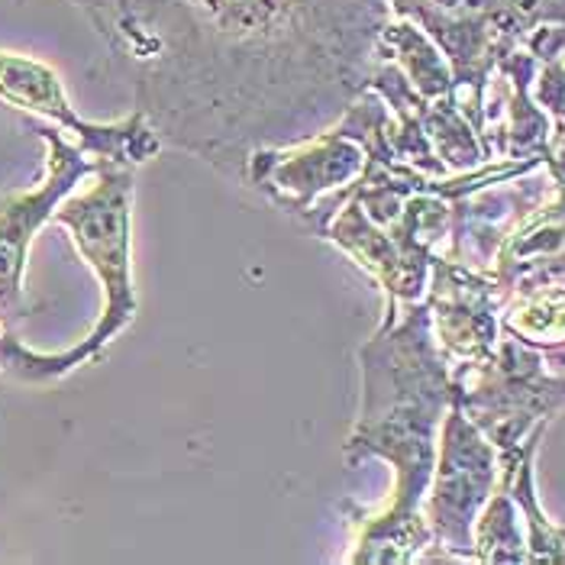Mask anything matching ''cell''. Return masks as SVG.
I'll list each match as a JSON object with an SVG mask.
<instances>
[{"instance_id": "6", "label": "cell", "mask_w": 565, "mask_h": 565, "mask_svg": "<svg viewBox=\"0 0 565 565\" xmlns=\"http://www.w3.org/2000/svg\"><path fill=\"white\" fill-rule=\"evenodd\" d=\"M498 479V449L452 401L439 427L434 479L424 498V518L434 540L424 563H476L472 530Z\"/></svg>"}, {"instance_id": "9", "label": "cell", "mask_w": 565, "mask_h": 565, "mask_svg": "<svg viewBox=\"0 0 565 565\" xmlns=\"http://www.w3.org/2000/svg\"><path fill=\"white\" fill-rule=\"evenodd\" d=\"M40 139L45 142L43 181L20 194H0V327L3 330H17L30 317L26 262L33 239L40 236L45 223H52L58 204L68 194H75V188L85 178L100 169L55 127H43Z\"/></svg>"}, {"instance_id": "16", "label": "cell", "mask_w": 565, "mask_h": 565, "mask_svg": "<svg viewBox=\"0 0 565 565\" xmlns=\"http://www.w3.org/2000/svg\"><path fill=\"white\" fill-rule=\"evenodd\" d=\"M533 100L546 110L553 136L565 132V58H550L540 62L536 75H533Z\"/></svg>"}, {"instance_id": "3", "label": "cell", "mask_w": 565, "mask_h": 565, "mask_svg": "<svg viewBox=\"0 0 565 565\" xmlns=\"http://www.w3.org/2000/svg\"><path fill=\"white\" fill-rule=\"evenodd\" d=\"M430 33L456 75V104L481 136V100L494 68L543 26H565V0H388Z\"/></svg>"}, {"instance_id": "8", "label": "cell", "mask_w": 565, "mask_h": 565, "mask_svg": "<svg viewBox=\"0 0 565 565\" xmlns=\"http://www.w3.org/2000/svg\"><path fill=\"white\" fill-rule=\"evenodd\" d=\"M0 104L45 120L65 139H72L97 166L139 169L152 162L166 146L162 136L139 110L114 124H94L78 117L52 65L7 49H0Z\"/></svg>"}, {"instance_id": "17", "label": "cell", "mask_w": 565, "mask_h": 565, "mask_svg": "<svg viewBox=\"0 0 565 565\" xmlns=\"http://www.w3.org/2000/svg\"><path fill=\"white\" fill-rule=\"evenodd\" d=\"M546 169L550 174L565 184V132L563 136H553V142H550V152H546Z\"/></svg>"}, {"instance_id": "18", "label": "cell", "mask_w": 565, "mask_h": 565, "mask_svg": "<svg viewBox=\"0 0 565 565\" xmlns=\"http://www.w3.org/2000/svg\"><path fill=\"white\" fill-rule=\"evenodd\" d=\"M556 191H559V198L565 201V184H559V181H556Z\"/></svg>"}, {"instance_id": "4", "label": "cell", "mask_w": 565, "mask_h": 565, "mask_svg": "<svg viewBox=\"0 0 565 565\" xmlns=\"http://www.w3.org/2000/svg\"><path fill=\"white\" fill-rule=\"evenodd\" d=\"M132 198L136 169L100 166L85 194H68L52 214V223L68 233L104 295L94 330L78 343L87 362L110 347L139 313L132 281Z\"/></svg>"}, {"instance_id": "14", "label": "cell", "mask_w": 565, "mask_h": 565, "mask_svg": "<svg viewBox=\"0 0 565 565\" xmlns=\"http://www.w3.org/2000/svg\"><path fill=\"white\" fill-rule=\"evenodd\" d=\"M476 563H526V533L514 498L498 484L472 530Z\"/></svg>"}, {"instance_id": "11", "label": "cell", "mask_w": 565, "mask_h": 565, "mask_svg": "<svg viewBox=\"0 0 565 565\" xmlns=\"http://www.w3.org/2000/svg\"><path fill=\"white\" fill-rule=\"evenodd\" d=\"M546 430H536L523 439L521 446L498 452L501 456V479L498 484L514 498L521 511L523 533H526V563H565V526L553 521L540 498H536V472L533 459L540 449V439Z\"/></svg>"}, {"instance_id": "12", "label": "cell", "mask_w": 565, "mask_h": 565, "mask_svg": "<svg viewBox=\"0 0 565 565\" xmlns=\"http://www.w3.org/2000/svg\"><path fill=\"white\" fill-rule=\"evenodd\" d=\"M379 58L392 62L420 97L436 100L456 90V75L443 49L414 20L392 13L379 33Z\"/></svg>"}, {"instance_id": "15", "label": "cell", "mask_w": 565, "mask_h": 565, "mask_svg": "<svg viewBox=\"0 0 565 565\" xmlns=\"http://www.w3.org/2000/svg\"><path fill=\"white\" fill-rule=\"evenodd\" d=\"M82 365H87L82 347H72L65 352H36V349L23 347L13 330L0 327V375H10L26 385H52Z\"/></svg>"}, {"instance_id": "10", "label": "cell", "mask_w": 565, "mask_h": 565, "mask_svg": "<svg viewBox=\"0 0 565 565\" xmlns=\"http://www.w3.org/2000/svg\"><path fill=\"white\" fill-rule=\"evenodd\" d=\"M424 305L430 310V330L449 372L481 365L501 343V291L484 271L436 256Z\"/></svg>"}, {"instance_id": "1", "label": "cell", "mask_w": 565, "mask_h": 565, "mask_svg": "<svg viewBox=\"0 0 565 565\" xmlns=\"http://www.w3.org/2000/svg\"><path fill=\"white\" fill-rule=\"evenodd\" d=\"M130 78L136 110L217 172L340 120L369 85L388 0H72Z\"/></svg>"}, {"instance_id": "2", "label": "cell", "mask_w": 565, "mask_h": 565, "mask_svg": "<svg viewBox=\"0 0 565 565\" xmlns=\"http://www.w3.org/2000/svg\"><path fill=\"white\" fill-rule=\"evenodd\" d=\"M359 414L343 443V459L349 469L372 459L388 462L394 484L382 511H349L355 540L347 563H424L434 543L424 498L434 479L439 427L456 401L452 372L436 347L424 301L401 307L359 347Z\"/></svg>"}, {"instance_id": "7", "label": "cell", "mask_w": 565, "mask_h": 565, "mask_svg": "<svg viewBox=\"0 0 565 565\" xmlns=\"http://www.w3.org/2000/svg\"><path fill=\"white\" fill-rule=\"evenodd\" d=\"M365 146L340 124L301 142L265 146L246 159L243 181L275 211L301 220L313 233L365 172Z\"/></svg>"}, {"instance_id": "5", "label": "cell", "mask_w": 565, "mask_h": 565, "mask_svg": "<svg viewBox=\"0 0 565 565\" xmlns=\"http://www.w3.org/2000/svg\"><path fill=\"white\" fill-rule=\"evenodd\" d=\"M456 404L498 452L521 446L565 407V375L550 372L536 349L501 333L491 359L452 372Z\"/></svg>"}, {"instance_id": "13", "label": "cell", "mask_w": 565, "mask_h": 565, "mask_svg": "<svg viewBox=\"0 0 565 565\" xmlns=\"http://www.w3.org/2000/svg\"><path fill=\"white\" fill-rule=\"evenodd\" d=\"M420 124H424V132H427V139L434 146L436 159L443 162V169L449 174L476 172L488 162V152H484L479 130L472 127V120L456 104V94L424 100Z\"/></svg>"}]
</instances>
